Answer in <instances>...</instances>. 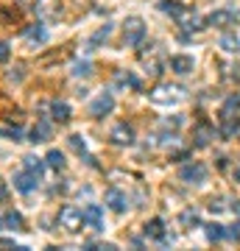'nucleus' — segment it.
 I'll return each instance as SVG.
<instances>
[{
    "instance_id": "obj_1",
    "label": "nucleus",
    "mask_w": 240,
    "mask_h": 251,
    "mask_svg": "<svg viewBox=\"0 0 240 251\" xmlns=\"http://www.w3.org/2000/svg\"><path fill=\"white\" fill-rule=\"evenodd\" d=\"M142 36H145V23H142L140 17H129L123 23V42L126 45L137 48L142 42Z\"/></svg>"
},
{
    "instance_id": "obj_2",
    "label": "nucleus",
    "mask_w": 240,
    "mask_h": 251,
    "mask_svg": "<svg viewBox=\"0 0 240 251\" xmlns=\"http://www.w3.org/2000/svg\"><path fill=\"white\" fill-rule=\"evenodd\" d=\"M59 224H62L67 232H79L81 226H84V215H81L79 206L64 204L62 209H59Z\"/></svg>"
},
{
    "instance_id": "obj_3",
    "label": "nucleus",
    "mask_w": 240,
    "mask_h": 251,
    "mask_svg": "<svg viewBox=\"0 0 240 251\" xmlns=\"http://www.w3.org/2000/svg\"><path fill=\"white\" fill-rule=\"evenodd\" d=\"M179 179L185 181V184H204L207 181V168L201 162H190L185 165L182 171H179Z\"/></svg>"
},
{
    "instance_id": "obj_4",
    "label": "nucleus",
    "mask_w": 240,
    "mask_h": 251,
    "mask_svg": "<svg viewBox=\"0 0 240 251\" xmlns=\"http://www.w3.org/2000/svg\"><path fill=\"white\" fill-rule=\"evenodd\" d=\"M81 215H84V224L89 226V229H95V232H104V209H101L98 204H89L81 209Z\"/></svg>"
},
{
    "instance_id": "obj_5",
    "label": "nucleus",
    "mask_w": 240,
    "mask_h": 251,
    "mask_svg": "<svg viewBox=\"0 0 240 251\" xmlns=\"http://www.w3.org/2000/svg\"><path fill=\"white\" fill-rule=\"evenodd\" d=\"M39 181H42V176H36L31 171H23L14 176V190H20V193H34L39 187Z\"/></svg>"
},
{
    "instance_id": "obj_6",
    "label": "nucleus",
    "mask_w": 240,
    "mask_h": 251,
    "mask_svg": "<svg viewBox=\"0 0 240 251\" xmlns=\"http://www.w3.org/2000/svg\"><path fill=\"white\" fill-rule=\"evenodd\" d=\"M112 109H115V98H112L109 92H101L98 98L89 103V115L92 117H104V115H109Z\"/></svg>"
},
{
    "instance_id": "obj_7",
    "label": "nucleus",
    "mask_w": 240,
    "mask_h": 251,
    "mask_svg": "<svg viewBox=\"0 0 240 251\" xmlns=\"http://www.w3.org/2000/svg\"><path fill=\"white\" fill-rule=\"evenodd\" d=\"M104 201H107L109 209H115V212H126V206H129V198H126V193H120L117 187H109L107 196H104Z\"/></svg>"
},
{
    "instance_id": "obj_8",
    "label": "nucleus",
    "mask_w": 240,
    "mask_h": 251,
    "mask_svg": "<svg viewBox=\"0 0 240 251\" xmlns=\"http://www.w3.org/2000/svg\"><path fill=\"white\" fill-rule=\"evenodd\" d=\"M112 143L117 145H132L134 143V128L126 123H117L115 128H112Z\"/></svg>"
},
{
    "instance_id": "obj_9",
    "label": "nucleus",
    "mask_w": 240,
    "mask_h": 251,
    "mask_svg": "<svg viewBox=\"0 0 240 251\" xmlns=\"http://www.w3.org/2000/svg\"><path fill=\"white\" fill-rule=\"evenodd\" d=\"M170 70L176 75H187L193 70V56H170Z\"/></svg>"
},
{
    "instance_id": "obj_10",
    "label": "nucleus",
    "mask_w": 240,
    "mask_h": 251,
    "mask_svg": "<svg viewBox=\"0 0 240 251\" xmlns=\"http://www.w3.org/2000/svg\"><path fill=\"white\" fill-rule=\"evenodd\" d=\"M51 117H53L56 123H67L70 120V106L64 100H53L51 103Z\"/></svg>"
},
{
    "instance_id": "obj_11",
    "label": "nucleus",
    "mask_w": 240,
    "mask_h": 251,
    "mask_svg": "<svg viewBox=\"0 0 240 251\" xmlns=\"http://www.w3.org/2000/svg\"><path fill=\"white\" fill-rule=\"evenodd\" d=\"M48 137H51V123H48V120H39V123L31 128V137H28V140H31V143H45Z\"/></svg>"
},
{
    "instance_id": "obj_12",
    "label": "nucleus",
    "mask_w": 240,
    "mask_h": 251,
    "mask_svg": "<svg viewBox=\"0 0 240 251\" xmlns=\"http://www.w3.org/2000/svg\"><path fill=\"white\" fill-rule=\"evenodd\" d=\"M145 237H154V240H165V224L160 218H154L145 224Z\"/></svg>"
},
{
    "instance_id": "obj_13",
    "label": "nucleus",
    "mask_w": 240,
    "mask_h": 251,
    "mask_svg": "<svg viewBox=\"0 0 240 251\" xmlns=\"http://www.w3.org/2000/svg\"><path fill=\"white\" fill-rule=\"evenodd\" d=\"M160 11H165V14H170V17H182L187 9L179 3V0H162V3H160Z\"/></svg>"
},
{
    "instance_id": "obj_14",
    "label": "nucleus",
    "mask_w": 240,
    "mask_h": 251,
    "mask_svg": "<svg viewBox=\"0 0 240 251\" xmlns=\"http://www.w3.org/2000/svg\"><path fill=\"white\" fill-rule=\"evenodd\" d=\"M26 39L28 42H45V39H48V31H45L39 23H36V25H28L26 28Z\"/></svg>"
},
{
    "instance_id": "obj_15",
    "label": "nucleus",
    "mask_w": 240,
    "mask_h": 251,
    "mask_svg": "<svg viewBox=\"0 0 240 251\" xmlns=\"http://www.w3.org/2000/svg\"><path fill=\"white\" fill-rule=\"evenodd\" d=\"M221 48L226 53H240V39L235 34H223L221 36Z\"/></svg>"
},
{
    "instance_id": "obj_16",
    "label": "nucleus",
    "mask_w": 240,
    "mask_h": 251,
    "mask_svg": "<svg viewBox=\"0 0 240 251\" xmlns=\"http://www.w3.org/2000/svg\"><path fill=\"white\" fill-rule=\"evenodd\" d=\"M207 240L210 243H218V240H223V237H226V229H223L221 224H207Z\"/></svg>"
},
{
    "instance_id": "obj_17",
    "label": "nucleus",
    "mask_w": 240,
    "mask_h": 251,
    "mask_svg": "<svg viewBox=\"0 0 240 251\" xmlns=\"http://www.w3.org/2000/svg\"><path fill=\"white\" fill-rule=\"evenodd\" d=\"M45 165H51L53 171H62L64 168V156H62V151H48V156H45Z\"/></svg>"
},
{
    "instance_id": "obj_18",
    "label": "nucleus",
    "mask_w": 240,
    "mask_h": 251,
    "mask_svg": "<svg viewBox=\"0 0 240 251\" xmlns=\"http://www.w3.org/2000/svg\"><path fill=\"white\" fill-rule=\"evenodd\" d=\"M26 171L36 173V176H42V171H45V162L39 159V156H26Z\"/></svg>"
},
{
    "instance_id": "obj_19",
    "label": "nucleus",
    "mask_w": 240,
    "mask_h": 251,
    "mask_svg": "<svg viewBox=\"0 0 240 251\" xmlns=\"http://www.w3.org/2000/svg\"><path fill=\"white\" fill-rule=\"evenodd\" d=\"M207 23H210V25H226V23H232V14L229 11H215V14H210V20H207Z\"/></svg>"
},
{
    "instance_id": "obj_20",
    "label": "nucleus",
    "mask_w": 240,
    "mask_h": 251,
    "mask_svg": "<svg viewBox=\"0 0 240 251\" xmlns=\"http://www.w3.org/2000/svg\"><path fill=\"white\" fill-rule=\"evenodd\" d=\"M0 224H6V229H23V215L17 212H9V215H3Z\"/></svg>"
},
{
    "instance_id": "obj_21",
    "label": "nucleus",
    "mask_w": 240,
    "mask_h": 251,
    "mask_svg": "<svg viewBox=\"0 0 240 251\" xmlns=\"http://www.w3.org/2000/svg\"><path fill=\"white\" fill-rule=\"evenodd\" d=\"M210 134H213V131H210L207 126H201V128H198V140H196V145H207V143H210Z\"/></svg>"
},
{
    "instance_id": "obj_22",
    "label": "nucleus",
    "mask_w": 240,
    "mask_h": 251,
    "mask_svg": "<svg viewBox=\"0 0 240 251\" xmlns=\"http://www.w3.org/2000/svg\"><path fill=\"white\" fill-rule=\"evenodd\" d=\"M51 3H53V0H39V3H36L34 9L39 11V14H48V11H56L53 6H51Z\"/></svg>"
},
{
    "instance_id": "obj_23",
    "label": "nucleus",
    "mask_w": 240,
    "mask_h": 251,
    "mask_svg": "<svg viewBox=\"0 0 240 251\" xmlns=\"http://www.w3.org/2000/svg\"><path fill=\"white\" fill-rule=\"evenodd\" d=\"M9 56H11L9 42H0V64H6V62H9Z\"/></svg>"
},
{
    "instance_id": "obj_24",
    "label": "nucleus",
    "mask_w": 240,
    "mask_h": 251,
    "mask_svg": "<svg viewBox=\"0 0 240 251\" xmlns=\"http://www.w3.org/2000/svg\"><path fill=\"white\" fill-rule=\"evenodd\" d=\"M73 73H76V75H89V62H79Z\"/></svg>"
},
{
    "instance_id": "obj_25",
    "label": "nucleus",
    "mask_w": 240,
    "mask_h": 251,
    "mask_svg": "<svg viewBox=\"0 0 240 251\" xmlns=\"http://www.w3.org/2000/svg\"><path fill=\"white\" fill-rule=\"evenodd\" d=\"M226 234H229L232 240H240V224H235V226H229V229H226Z\"/></svg>"
},
{
    "instance_id": "obj_26",
    "label": "nucleus",
    "mask_w": 240,
    "mask_h": 251,
    "mask_svg": "<svg viewBox=\"0 0 240 251\" xmlns=\"http://www.w3.org/2000/svg\"><path fill=\"white\" fill-rule=\"evenodd\" d=\"M6 196H9V190H6V184H3V179H0V201H3Z\"/></svg>"
},
{
    "instance_id": "obj_27",
    "label": "nucleus",
    "mask_w": 240,
    "mask_h": 251,
    "mask_svg": "<svg viewBox=\"0 0 240 251\" xmlns=\"http://www.w3.org/2000/svg\"><path fill=\"white\" fill-rule=\"evenodd\" d=\"M235 179H238V181H240V168H238V171H235Z\"/></svg>"
}]
</instances>
